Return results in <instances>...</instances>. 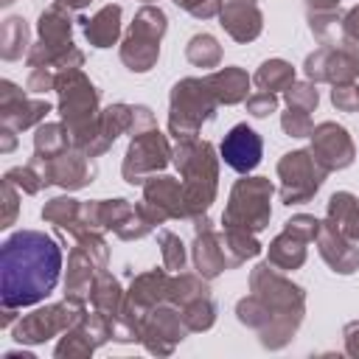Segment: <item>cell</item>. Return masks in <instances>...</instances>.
<instances>
[{"instance_id":"7402d4cb","label":"cell","mask_w":359,"mask_h":359,"mask_svg":"<svg viewBox=\"0 0 359 359\" xmlns=\"http://www.w3.org/2000/svg\"><path fill=\"white\" fill-rule=\"evenodd\" d=\"M160 241L165 244V247H163L165 266H168V269H182V264H185V250H182V241H180L177 236H171L168 230H163V233H160Z\"/></svg>"},{"instance_id":"5b68a950","label":"cell","mask_w":359,"mask_h":359,"mask_svg":"<svg viewBox=\"0 0 359 359\" xmlns=\"http://www.w3.org/2000/svg\"><path fill=\"white\" fill-rule=\"evenodd\" d=\"M269 196H272V185L261 177L255 180H241L233 194H230V205L224 210V227L227 230H264V224L269 222Z\"/></svg>"},{"instance_id":"44dd1931","label":"cell","mask_w":359,"mask_h":359,"mask_svg":"<svg viewBox=\"0 0 359 359\" xmlns=\"http://www.w3.org/2000/svg\"><path fill=\"white\" fill-rule=\"evenodd\" d=\"M219 45H216V39L213 36H208V34H199V36H194L191 42H188V59L194 62V65H199V67H213L216 62H219Z\"/></svg>"},{"instance_id":"83f0119b","label":"cell","mask_w":359,"mask_h":359,"mask_svg":"<svg viewBox=\"0 0 359 359\" xmlns=\"http://www.w3.org/2000/svg\"><path fill=\"white\" fill-rule=\"evenodd\" d=\"M50 84H56V79H53L50 73H45V67H34V73H31V79H28V90H31V93H42V90H48Z\"/></svg>"},{"instance_id":"ba28073f","label":"cell","mask_w":359,"mask_h":359,"mask_svg":"<svg viewBox=\"0 0 359 359\" xmlns=\"http://www.w3.org/2000/svg\"><path fill=\"white\" fill-rule=\"evenodd\" d=\"M278 174L283 180V188H280L283 202L297 205V202H306L320 188V182L325 177V168L314 157H309L306 151H292L280 160Z\"/></svg>"},{"instance_id":"f1b7e54d","label":"cell","mask_w":359,"mask_h":359,"mask_svg":"<svg viewBox=\"0 0 359 359\" xmlns=\"http://www.w3.org/2000/svg\"><path fill=\"white\" fill-rule=\"evenodd\" d=\"M3 185H6V202H8V213H6V224H3V227H8V224L14 222V208H17V196H14V182L3 180Z\"/></svg>"},{"instance_id":"6da1fadb","label":"cell","mask_w":359,"mask_h":359,"mask_svg":"<svg viewBox=\"0 0 359 359\" xmlns=\"http://www.w3.org/2000/svg\"><path fill=\"white\" fill-rule=\"evenodd\" d=\"M59 244L39 230H17L0 250V297L3 311H14L48 297L59 280Z\"/></svg>"},{"instance_id":"2e32d148","label":"cell","mask_w":359,"mask_h":359,"mask_svg":"<svg viewBox=\"0 0 359 359\" xmlns=\"http://www.w3.org/2000/svg\"><path fill=\"white\" fill-rule=\"evenodd\" d=\"M208 84H210L216 101L236 104V101H241V98L247 95V84H250V79H247L244 70H238V67H224V70L213 73V76L208 79Z\"/></svg>"},{"instance_id":"484cf974","label":"cell","mask_w":359,"mask_h":359,"mask_svg":"<svg viewBox=\"0 0 359 359\" xmlns=\"http://www.w3.org/2000/svg\"><path fill=\"white\" fill-rule=\"evenodd\" d=\"M331 101L339 107V109H359V87H342V84H337L334 90H331Z\"/></svg>"},{"instance_id":"ffe728a7","label":"cell","mask_w":359,"mask_h":359,"mask_svg":"<svg viewBox=\"0 0 359 359\" xmlns=\"http://www.w3.org/2000/svg\"><path fill=\"white\" fill-rule=\"evenodd\" d=\"M25 45H28V25H25V20H20V17L6 20V25H3V56L6 59H20Z\"/></svg>"},{"instance_id":"cb8c5ba5","label":"cell","mask_w":359,"mask_h":359,"mask_svg":"<svg viewBox=\"0 0 359 359\" xmlns=\"http://www.w3.org/2000/svg\"><path fill=\"white\" fill-rule=\"evenodd\" d=\"M283 129L294 137H303L311 132V121H309V112L300 109V107H289V112L283 115Z\"/></svg>"},{"instance_id":"d6a6232c","label":"cell","mask_w":359,"mask_h":359,"mask_svg":"<svg viewBox=\"0 0 359 359\" xmlns=\"http://www.w3.org/2000/svg\"><path fill=\"white\" fill-rule=\"evenodd\" d=\"M8 3H14V0H3V6H8Z\"/></svg>"},{"instance_id":"d4e9b609","label":"cell","mask_w":359,"mask_h":359,"mask_svg":"<svg viewBox=\"0 0 359 359\" xmlns=\"http://www.w3.org/2000/svg\"><path fill=\"white\" fill-rule=\"evenodd\" d=\"M275 107H278V101H275V95H272L269 90H261V93H255V95L247 98V109H250L255 118H266Z\"/></svg>"},{"instance_id":"8fae6325","label":"cell","mask_w":359,"mask_h":359,"mask_svg":"<svg viewBox=\"0 0 359 359\" xmlns=\"http://www.w3.org/2000/svg\"><path fill=\"white\" fill-rule=\"evenodd\" d=\"M314 160L325 168V171H334V168H345L351 160H353V143L348 137V132L337 123H320L314 132Z\"/></svg>"},{"instance_id":"d6986e66","label":"cell","mask_w":359,"mask_h":359,"mask_svg":"<svg viewBox=\"0 0 359 359\" xmlns=\"http://www.w3.org/2000/svg\"><path fill=\"white\" fill-rule=\"evenodd\" d=\"M79 213H81V208L76 205V199H67V196L50 199V202L42 208V216H45L48 222H53L56 227H62V230H70V233H73V224H76Z\"/></svg>"},{"instance_id":"e0dca14e","label":"cell","mask_w":359,"mask_h":359,"mask_svg":"<svg viewBox=\"0 0 359 359\" xmlns=\"http://www.w3.org/2000/svg\"><path fill=\"white\" fill-rule=\"evenodd\" d=\"M328 216L342 236L359 238V202L351 194H334L328 205Z\"/></svg>"},{"instance_id":"52a82bcc","label":"cell","mask_w":359,"mask_h":359,"mask_svg":"<svg viewBox=\"0 0 359 359\" xmlns=\"http://www.w3.org/2000/svg\"><path fill=\"white\" fill-rule=\"evenodd\" d=\"M81 306H79V297H70L65 303H56V306H48V309H39L28 317H22L14 328V339L17 342H42L65 328H73L79 320H81Z\"/></svg>"},{"instance_id":"4fadbf2b","label":"cell","mask_w":359,"mask_h":359,"mask_svg":"<svg viewBox=\"0 0 359 359\" xmlns=\"http://www.w3.org/2000/svg\"><path fill=\"white\" fill-rule=\"evenodd\" d=\"M0 87H3L0 112H3V123L8 129H25V126H31V123H36L39 118L48 115V109H50L48 101H28L22 95V90H17L11 81H3Z\"/></svg>"},{"instance_id":"4dcf8cb0","label":"cell","mask_w":359,"mask_h":359,"mask_svg":"<svg viewBox=\"0 0 359 359\" xmlns=\"http://www.w3.org/2000/svg\"><path fill=\"white\" fill-rule=\"evenodd\" d=\"M62 6H67V8H81V6H87L90 0H59Z\"/></svg>"},{"instance_id":"9a60e30c","label":"cell","mask_w":359,"mask_h":359,"mask_svg":"<svg viewBox=\"0 0 359 359\" xmlns=\"http://www.w3.org/2000/svg\"><path fill=\"white\" fill-rule=\"evenodd\" d=\"M84 34L95 48H109L121 31V6H104L93 20H84Z\"/></svg>"},{"instance_id":"ac0fdd59","label":"cell","mask_w":359,"mask_h":359,"mask_svg":"<svg viewBox=\"0 0 359 359\" xmlns=\"http://www.w3.org/2000/svg\"><path fill=\"white\" fill-rule=\"evenodd\" d=\"M292 81H294V70L286 65V62H280V59H272V62H264L261 65V70L255 73V84L261 87V90H289L292 87Z\"/></svg>"},{"instance_id":"4316f807","label":"cell","mask_w":359,"mask_h":359,"mask_svg":"<svg viewBox=\"0 0 359 359\" xmlns=\"http://www.w3.org/2000/svg\"><path fill=\"white\" fill-rule=\"evenodd\" d=\"M174 3L191 11L194 17H210L219 11V0H174Z\"/></svg>"},{"instance_id":"9c48e42d","label":"cell","mask_w":359,"mask_h":359,"mask_svg":"<svg viewBox=\"0 0 359 359\" xmlns=\"http://www.w3.org/2000/svg\"><path fill=\"white\" fill-rule=\"evenodd\" d=\"M320 224L314 216H294L286 222V230L272 241L269 247V261L283 266V269H294L303 264L306 258V241H311L320 233Z\"/></svg>"},{"instance_id":"8992f818","label":"cell","mask_w":359,"mask_h":359,"mask_svg":"<svg viewBox=\"0 0 359 359\" xmlns=\"http://www.w3.org/2000/svg\"><path fill=\"white\" fill-rule=\"evenodd\" d=\"M165 31V14L160 8H140V14L135 17L129 34H126V42L121 48V59L129 65V70H149L160 53V36Z\"/></svg>"},{"instance_id":"7c38bea8","label":"cell","mask_w":359,"mask_h":359,"mask_svg":"<svg viewBox=\"0 0 359 359\" xmlns=\"http://www.w3.org/2000/svg\"><path fill=\"white\" fill-rule=\"evenodd\" d=\"M261 149H264L261 137H258L247 123H238V126H233V129L224 135V140H222V160H224L233 171L247 174V171H252V168L261 163Z\"/></svg>"},{"instance_id":"30bf717a","label":"cell","mask_w":359,"mask_h":359,"mask_svg":"<svg viewBox=\"0 0 359 359\" xmlns=\"http://www.w3.org/2000/svg\"><path fill=\"white\" fill-rule=\"evenodd\" d=\"M168 160V146H165V137L151 129L146 135H137L126 151V160H123V177L126 182H143V174L146 171H157L163 168Z\"/></svg>"},{"instance_id":"f546056e","label":"cell","mask_w":359,"mask_h":359,"mask_svg":"<svg viewBox=\"0 0 359 359\" xmlns=\"http://www.w3.org/2000/svg\"><path fill=\"white\" fill-rule=\"evenodd\" d=\"M345 28H348V36L359 39V8H353V11L348 14V22H345Z\"/></svg>"},{"instance_id":"5bb4252c","label":"cell","mask_w":359,"mask_h":359,"mask_svg":"<svg viewBox=\"0 0 359 359\" xmlns=\"http://www.w3.org/2000/svg\"><path fill=\"white\" fill-rule=\"evenodd\" d=\"M222 25L238 42L255 39L261 31V11L252 0H224L222 6Z\"/></svg>"},{"instance_id":"603a6c76","label":"cell","mask_w":359,"mask_h":359,"mask_svg":"<svg viewBox=\"0 0 359 359\" xmlns=\"http://www.w3.org/2000/svg\"><path fill=\"white\" fill-rule=\"evenodd\" d=\"M286 101L289 107H300V109H314L317 107V90L311 84H292L286 90Z\"/></svg>"},{"instance_id":"3957f363","label":"cell","mask_w":359,"mask_h":359,"mask_svg":"<svg viewBox=\"0 0 359 359\" xmlns=\"http://www.w3.org/2000/svg\"><path fill=\"white\" fill-rule=\"evenodd\" d=\"M174 160L185 171V185H182V196L188 202L185 210L188 213L205 210L216 191V163L210 143H194L191 137H185Z\"/></svg>"},{"instance_id":"277c9868","label":"cell","mask_w":359,"mask_h":359,"mask_svg":"<svg viewBox=\"0 0 359 359\" xmlns=\"http://www.w3.org/2000/svg\"><path fill=\"white\" fill-rule=\"evenodd\" d=\"M216 95L208 79H185L174 87L171 95V132L177 137H194L199 123L213 115Z\"/></svg>"},{"instance_id":"1f68e13d","label":"cell","mask_w":359,"mask_h":359,"mask_svg":"<svg viewBox=\"0 0 359 359\" xmlns=\"http://www.w3.org/2000/svg\"><path fill=\"white\" fill-rule=\"evenodd\" d=\"M309 3H314V6H334L337 0H309Z\"/></svg>"},{"instance_id":"7a4b0ae2","label":"cell","mask_w":359,"mask_h":359,"mask_svg":"<svg viewBox=\"0 0 359 359\" xmlns=\"http://www.w3.org/2000/svg\"><path fill=\"white\" fill-rule=\"evenodd\" d=\"M56 90H59V109H62V118L67 123V135H73V143L81 149L84 146V135H90V143H87V154L93 149V137L98 135L95 129V87L73 67H67V73H62L56 79Z\"/></svg>"}]
</instances>
